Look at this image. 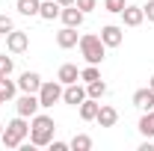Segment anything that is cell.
Masks as SVG:
<instances>
[{
	"mask_svg": "<svg viewBox=\"0 0 154 151\" xmlns=\"http://www.w3.org/2000/svg\"><path fill=\"white\" fill-rule=\"evenodd\" d=\"M95 122L101 125V128H113L116 122H119V113H116V107H110V104H101V107H98Z\"/></svg>",
	"mask_w": 154,
	"mask_h": 151,
	"instance_id": "cell-11",
	"label": "cell"
},
{
	"mask_svg": "<svg viewBox=\"0 0 154 151\" xmlns=\"http://www.w3.org/2000/svg\"><path fill=\"white\" fill-rule=\"evenodd\" d=\"M54 131H57V125H54V119L51 116H33V122H30V145H51V139H54Z\"/></svg>",
	"mask_w": 154,
	"mask_h": 151,
	"instance_id": "cell-1",
	"label": "cell"
},
{
	"mask_svg": "<svg viewBox=\"0 0 154 151\" xmlns=\"http://www.w3.org/2000/svg\"><path fill=\"white\" fill-rule=\"evenodd\" d=\"M38 86H42V77L36 74V71H24L18 80V89L21 92H38Z\"/></svg>",
	"mask_w": 154,
	"mask_h": 151,
	"instance_id": "cell-15",
	"label": "cell"
},
{
	"mask_svg": "<svg viewBox=\"0 0 154 151\" xmlns=\"http://www.w3.org/2000/svg\"><path fill=\"white\" fill-rule=\"evenodd\" d=\"M38 6H42V0H18V12L21 15H38Z\"/></svg>",
	"mask_w": 154,
	"mask_h": 151,
	"instance_id": "cell-21",
	"label": "cell"
},
{
	"mask_svg": "<svg viewBox=\"0 0 154 151\" xmlns=\"http://www.w3.org/2000/svg\"><path fill=\"white\" fill-rule=\"evenodd\" d=\"M62 89H65V86H62V83H59V80H42V86H38V104H42V107H54V104H57V101H62Z\"/></svg>",
	"mask_w": 154,
	"mask_h": 151,
	"instance_id": "cell-4",
	"label": "cell"
},
{
	"mask_svg": "<svg viewBox=\"0 0 154 151\" xmlns=\"http://www.w3.org/2000/svg\"><path fill=\"white\" fill-rule=\"evenodd\" d=\"M142 12H145V18H148V21L154 24V0H148V3L142 6Z\"/></svg>",
	"mask_w": 154,
	"mask_h": 151,
	"instance_id": "cell-28",
	"label": "cell"
},
{
	"mask_svg": "<svg viewBox=\"0 0 154 151\" xmlns=\"http://www.w3.org/2000/svg\"><path fill=\"white\" fill-rule=\"evenodd\" d=\"M101 42H104L107 48H119V45L125 42V30L116 27V24H107V27H101Z\"/></svg>",
	"mask_w": 154,
	"mask_h": 151,
	"instance_id": "cell-7",
	"label": "cell"
},
{
	"mask_svg": "<svg viewBox=\"0 0 154 151\" xmlns=\"http://www.w3.org/2000/svg\"><path fill=\"white\" fill-rule=\"evenodd\" d=\"M139 151H154V142H151V139H145V142L139 145Z\"/></svg>",
	"mask_w": 154,
	"mask_h": 151,
	"instance_id": "cell-30",
	"label": "cell"
},
{
	"mask_svg": "<svg viewBox=\"0 0 154 151\" xmlns=\"http://www.w3.org/2000/svg\"><path fill=\"white\" fill-rule=\"evenodd\" d=\"M51 148H54V151H65L68 145H65V142H59V139H51Z\"/></svg>",
	"mask_w": 154,
	"mask_h": 151,
	"instance_id": "cell-29",
	"label": "cell"
},
{
	"mask_svg": "<svg viewBox=\"0 0 154 151\" xmlns=\"http://www.w3.org/2000/svg\"><path fill=\"white\" fill-rule=\"evenodd\" d=\"M59 6H71V3H74V0H57Z\"/></svg>",
	"mask_w": 154,
	"mask_h": 151,
	"instance_id": "cell-31",
	"label": "cell"
},
{
	"mask_svg": "<svg viewBox=\"0 0 154 151\" xmlns=\"http://www.w3.org/2000/svg\"><path fill=\"white\" fill-rule=\"evenodd\" d=\"M6 48H9V54H24L30 48V36L24 30H12V33H6Z\"/></svg>",
	"mask_w": 154,
	"mask_h": 151,
	"instance_id": "cell-6",
	"label": "cell"
},
{
	"mask_svg": "<svg viewBox=\"0 0 154 151\" xmlns=\"http://www.w3.org/2000/svg\"><path fill=\"white\" fill-rule=\"evenodd\" d=\"M134 107L136 110H154V89H136L134 92Z\"/></svg>",
	"mask_w": 154,
	"mask_h": 151,
	"instance_id": "cell-13",
	"label": "cell"
},
{
	"mask_svg": "<svg viewBox=\"0 0 154 151\" xmlns=\"http://www.w3.org/2000/svg\"><path fill=\"white\" fill-rule=\"evenodd\" d=\"M80 80H83V83H92V80H101V71H98V65H86V68L80 71Z\"/></svg>",
	"mask_w": 154,
	"mask_h": 151,
	"instance_id": "cell-23",
	"label": "cell"
},
{
	"mask_svg": "<svg viewBox=\"0 0 154 151\" xmlns=\"http://www.w3.org/2000/svg\"><path fill=\"white\" fill-rule=\"evenodd\" d=\"M80 54H83V59L89 62V65H101L104 62V54H107V45L101 42V36H95V33H86V36H80Z\"/></svg>",
	"mask_w": 154,
	"mask_h": 151,
	"instance_id": "cell-3",
	"label": "cell"
},
{
	"mask_svg": "<svg viewBox=\"0 0 154 151\" xmlns=\"http://www.w3.org/2000/svg\"><path fill=\"white\" fill-rule=\"evenodd\" d=\"M77 42H80V36H77V27H62V30L57 33V45L62 48V51L74 48Z\"/></svg>",
	"mask_w": 154,
	"mask_h": 151,
	"instance_id": "cell-12",
	"label": "cell"
},
{
	"mask_svg": "<svg viewBox=\"0 0 154 151\" xmlns=\"http://www.w3.org/2000/svg\"><path fill=\"white\" fill-rule=\"evenodd\" d=\"M57 80L62 83V86H68V83H77V80H80V68H77V65H71V62H65V65H59Z\"/></svg>",
	"mask_w": 154,
	"mask_h": 151,
	"instance_id": "cell-14",
	"label": "cell"
},
{
	"mask_svg": "<svg viewBox=\"0 0 154 151\" xmlns=\"http://www.w3.org/2000/svg\"><path fill=\"white\" fill-rule=\"evenodd\" d=\"M98 107H101V101H95V98H86V101L80 104V119H83V122H95Z\"/></svg>",
	"mask_w": 154,
	"mask_h": 151,
	"instance_id": "cell-18",
	"label": "cell"
},
{
	"mask_svg": "<svg viewBox=\"0 0 154 151\" xmlns=\"http://www.w3.org/2000/svg\"><path fill=\"white\" fill-rule=\"evenodd\" d=\"M30 136V125H27V119L24 116H18V119H12L6 128H3V133H0V142L6 145V148H21V142Z\"/></svg>",
	"mask_w": 154,
	"mask_h": 151,
	"instance_id": "cell-2",
	"label": "cell"
},
{
	"mask_svg": "<svg viewBox=\"0 0 154 151\" xmlns=\"http://www.w3.org/2000/svg\"><path fill=\"white\" fill-rule=\"evenodd\" d=\"M3 104H6V98H3V95H0V107H3Z\"/></svg>",
	"mask_w": 154,
	"mask_h": 151,
	"instance_id": "cell-33",
	"label": "cell"
},
{
	"mask_svg": "<svg viewBox=\"0 0 154 151\" xmlns=\"http://www.w3.org/2000/svg\"><path fill=\"white\" fill-rule=\"evenodd\" d=\"M128 3L125 0H104V9L107 12H113V15H122V9H125Z\"/></svg>",
	"mask_w": 154,
	"mask_h": 151,
	"instance_id": "cell-24",
	"label": "cell"
},
{
	"mask_svg": "<svg viewBox=\"0 0 154 151\" xmlns=\"http://www.w3.org/2000/svg\"><path fill=\"white\" fill-rule=\"evenodd\" d=\"M148 89H154V74H151V80H148Z\"/></svg>",
	"mask_w": 154,
	"mask_h": 151,
	"instance_id": "cell-32",
	"label": "cell"
},
{
	"mask_svg": "<svg viewBox=\"0 0 154 151\" xmlns=\"http://www.w3.org/2000/svg\"><path fill=\"white\" fill-rule=\"evenodd\" d=\"M59 12H62V6L57 0H42V6H38V18H45V21L59 18Z\"/></svg>",
	"mask_w": 154,
	"mask_h": 151,
	"instance_id": "cell-16",
	"label": "cell"
},
{
	"mask_svg": "<svg viewBox=\"0 0 154 151\" xmlns=\"http://www.w3.org/2000/svg\"><path fill=\"white\" fill-rule=\"evenodd\" d=\"M104 95H107V83H104V80H92V83H86V98L101 101Z\"/></svg>",
	"mask_w": 154,
	"mask_h": 151,
	"instance_id": "cell-19",
	"label": "cell"
},
{
	"mask_svg": "<svg viewBox=\"0 0 154 151\" xmlns=\"http://www.w3.org/2000/svg\"><path fill=\"white\" fill-rule=\"evenodd\" d=\"M62 101L71 104V107H80V104L86 101V86H80V83H68V86L62 89Z\"/></svg>",
	"mask_w": 154,
	"mask_h": 151,
	"instance_id": "cell-8",
	"label": "cell"
},
{
	"mask_svg": "<svg viewBox=\"0 0 154 151\" xmlns=\"http://www.w3.org/2000/svg\"><path fill=\"white\" fill-rule=\"evenodd\" d=\"M15 92H18V83H15V80H9V74L0 77V95L9 101V98H15Z\"/></svg>",
	"mask_w": 154,
	"mask_h": 151,
	"instance_id": "cell-20",
	"label": "cell"
},
{
	"mask_svg": "<svg viewBox=\"0 0 154 151\" xmlns=\"http://www.w3.org/2000/svg\"><path fill=\"white\" fill-rule=\"evenodd\" d=\"M0 133H3V125H0Z\"/></svg>",
	"mask_w": 154,
	"mask_h": 151,
	"instance_id": "cell-34",
	"label": "cell"
},
{
	"mask_svg": "<svg viewBox=\"0 0 154 151\" xmlns=\"http://www.w3.org/2000/svg\"><path fill=\"white\" fill-rule=\"evenodd\" d=\"M0 74H12V57L0 54Z\"/></svg>",
	"mask_w": 154,
	"mask_h": 151,
	"instance_id": "cell-26",
	"label": "cell"
},
{
	"mask_svg": "<svg viewBox=\"0 0 154 151\" xmlns=\"http://www.w3.org/2000/svg\"><path fill=\"white\" fill-rule=\"evenodd\" d=\"M12 30H15L12 18H9V15H0V36H6V33H12Z\"/></svg>",
	"mask_w": 154,
	"mask_h": 151,
	"instance_id": "cell-25",
	"label": "cell"
},
{
	"mask_svg": "<svg viewBox=\"0 0 154 151\" xmlns=\"http://www.w3.org/2000/svg\"><path fill=\"white\" fill-rule=\"evenodd\" d=\"M136 128H139V133H142L145 139H154V110H145Z\"/></svg>",
	"mask_w": 154,
	"mask_h": 151,
	"instance_id": "cell-17",
	"label": "cell"
},
{
	"mask_svg": "<svg viewBox=\"0 0 154 151\" xmlns=\"http://www.w3.org/2000/svg\"><path fill=\"white\" fill-rule=\"evenodd\" d=\"M38 95L36 92H21V98L15 101V110H18V116H24V119H33V116L38 113Z\"/></svg>",
	"mask_w": 154,
	"mask_h": 151,
	"instance_id": "cell-5",
	"label": "cell"
},
{
	"mask_svg": "<svg viewBox=\"0 0 154 151\" xmlns=\"http://www.w3.org/2000/svg\"><path fill=\"white\" fill-rule=\"evenodd\" d=\"M0 77H6V74H0Z\"/></svg>",
	"mask_w": 154,
	"mask_h": 151,
	"instance_id": "cell-35",
	"label": "cell"
},
{
	"mask_svg": "<svg viewBox=\"0 0 154 151\" xmlns=\"http://www.w3.org/2000/svg\"><path fill=\"white\" fill-rule=\"evenodd\" d=\"M68 148H74V151H89V148H92V139H89L86 133H77L74 139L68 142Z\"/></svg>",
	"mask_w": 154,
	"mask_h": 151,
	"instance_id": "cell-22",
	"label": "cell"
},
{
	"mask_svg": "<svg viewBox=\"0 0 154 151\" xmlns=\"http://www.w3.org/2000/svg\"><path fill=\"white\" fill-rule=\"evenodd\" d=\"M59 18H62V24H65V27H80V24H83V18H86V12H83V9H77L74 3H71V6H62Z\"/></svg>",
	"mask_w": 154,
	"mask_h": 151,
	"instance_id": "cell-9",
	"label": "cell"
},
{
	"mask_svg": "<svg viewBox=\"0 0 154 151\" xmlns=\"http://www.w3.org/2000/svg\"><path fill=\"white\" fill-rule=\"evenodd\" d=\"M74 6H77V9H83V12H92V9L98 6V0H74Z\"/></svg>",
	"mask_w": 154,
	"mask_h": 151,
	"instance_id": "cell-27",
	"label": "cell"
},
{
	"mask_svg": "<svg viewBox=\"0 0 154 151\" xmlns=\"http://www.w3.org/2000/svg\"><path fill=\"white\" fill-rule=\"evenodd\" d=\"M122 21H125V27H139L142 21H145V12H142V6H125L122 9Z\"/></svg>",
	"mask_w": 154,
	"mask_h": 151,
	"instance_id": "cell-10",
	"label": "cell"
}]
</instances>
